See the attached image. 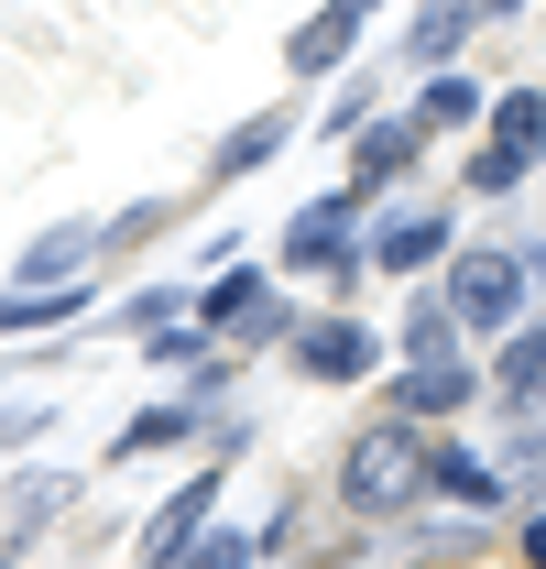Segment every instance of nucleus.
I'll use <instances>...</instances> for the list:
<instances>
[{
    "label": "nucleus",
    "mask_w": 546,
    "mask_h": 569,
    "mask_svg": "<svg viewBox=\"0 0 546 569\" xmlns=\"http://www.w3.org/2000/svg\"><path fill=\"white\" fill-rule=\"evenodd\" d=\"M350 503H361V515H405L415 493H437V449H415L405 427L383 417V427H361V438H350Z\"/></svg>",
    "instance_id": "1"
},
{
    "label": "nucleus",
    "mask_w": 546,
    "mask_h": 569,
    "mask_svg": "<svg viewBox=\"0 0 546 569\" xmlns=\"http://www.w3.org/2000/svg\"><path fill=\"white\" fill-rule=\"evenodd\" d=\"M448 318H459V329H514V318H525V263H514V252H471V263L448 274Z\"/></svg>",
    "instance_id": "2"
},
{
    "label": "nucleus",
    "mask_w": 546,
    "mask_h": 569,
    "mask_svg": "<svg viewBox=\"0 0 546 569\" xmlns=\"http://www.w3.org/2000/svg\"><path fill=\"white\" fill-rule=\"evenodd\" d=\"M208 515H219V460H208L198 482H186V493H175L164 515H153V526H142V559H153V569H175V559H186V548L208 537Z\"/></svg>",
    "instance_id": "3"
},
{
    "label": "nucleus",
    "mask_w": 546,
    "mask_h": 569,
    "mask_svg": "<svg viewBox=\"0 0 546 569\" xmlns=\"http://www.w3.org/2000/svg\"><path fill=\"white\" fill-rule=\"evenodd\" d=\"M284 263H306V274H350V198H317V209L284 219Z\"/></svg>",
    "instance_id": "4"
},
{
    "label": "nucleus",
    "mask_w": 546,
    "mask_h": 569,
    "mask_svg": "<svg viewBox=\"0 0 546 569\" xmlns=\"http://www.w3.org/2000/svg\"><path fill=\"white\" fill-rule=\"evenodd\" d=\"M372 11H383V0H328V11H317V22L284 44V67H295V77H328L350 44H361V22H372Z\"/></svg>",
    "instance_id": "5"
},
{
    "label": "nucleus",
    "mask_w": 546,
    "mask_h": 569,
    "mask_svg": "<svg viewBox=\"0 0 546 569\" xmlns=\"http://www.w3.org/2000/svg\"><path fill=\"white\" fill-rule=\"evenodd\" d=\"M471 361H415L405 383H394V417H459V406H471Z\"/></svg>",
    "instance_id": "6"
},
{
    "label": "nucleus",
    "mask_w": 546,
    "mask_h": 569,
    "mask_svg": "<svg viewBox=\"0 0 546 569\" xmlns=\"http://www.w3.org/2000/svg\"><path fill=\"white\" fill-rule=\"evenodd\" d=\"M437 252H448V219L437 209H405V219L372 230V263H383V274H415V263H437Z\"/></svg>",
    "instance_id": "7"
},
{
    "label": "nucleus",
    "mask_w": 546,
    "mask_h": 569,
    "mask_svg": "<svg viewBox=\"0 0 546 569\" xmlns=\"http://www.w3.org/2000/svg\"><path fill=\"white\" fill-rule=\"evenodd\" d=\"M295 361H306L317 383H350V372H372V329L328 318V329H306V340H295Z\"/></svg>",
    "instance_id": "8"
},
{
    "label": "nucleus",
    "mask_w": 546,
    "mask_h": 569,
    "mask_svg": "<svg viewBox=\"0 0 546 569\" xmlns=\"http://www.w3.org/2000/svg\"><path fill=\"white\" fill-rule=\"evenodd\" d=\"M471 121H492V99H481L471 77H437V88L415 99V132H471Z\"/></svg>",
    "instance_id": "9"
},
{
    "label": "nucleus",
    "mask_w": 546,
    "mask_h": 569,
    "mask_svg": "<svg viewBox=\"0 0 546 569\" xmlns=\"http://www.w3.org/2000/svg\"><path fill=\"white\" fill-rule=\"evenodd\" d=\"M492 383H503L514 406H536V395H546V318H536V329H514V340H503V372H492Z\"/></svg>",
    "instance_id": "10"
},
{
    "label": "nucleus",
    "mask_w": 546,
    "mask_h": 569,
    "mask_svg": "<svg viewBox=\"0 0 546 569\" xmlns=\"http://www.w3.org/2000/svg\"><path fill=\"white\" fill-rule=\"evenodd\" d=\"M437 493H448V503H471V515H481V503H503V471H481L471 449H437Z\"/></svg>",
    "instance_id": "11"
},
{
    "label": "nucleus",
    "mask_w": 546,
    "mask_h": 569,
    "mask_svg": "<svg viewBox=\"0 0 546 569\" xmlns=\"http://www.w3.org/2000/svg\"><path fill=\"white\" fill-rule=\"evenodd\" d=\"M492 142H514V153H546V99H536V88L492 99Z\"/></svg>",
    "instance_id": "12"
},
{
    "label": "nucleus",
    "mask_w": 546,
    "mask_h": 569,
    "mask_svg": "<svg viewBox=\"0 0 546 569\" xmlns=\"http://www.w3.org/2000/svg\"><path fill=\"white\" fill-rule=\"evenodd\" d=\"M99 241H110V230H44V241L22 252V284H55V274L77 263V252H99Z\"/></svg>",
    "instance_id": "13"
},
{
    "label": "nucleus",
    "mask_w": 546,
    "mask_h": 569,
    "mask_svg": "<svg viewBox=\"0 0 546 569\" xmlns=\"http://www.w3.org/2000/svg\"><path fill=\"white\" fill-rule=\"evenodd\" d=\"M88 284H44V296H0V329H44V318H77Z\"/></svg>",
    "instance_id": "14"
},
{
    "label": "nucleus",
    "mask_w": 546,
    "mask_h": 569,
    "mask_svg": "<svg viewBox=\"0 0 546 569\" xmlns=\"http://www.w3.org/2000/svg\"><path fill=\"white\" fill-rule=\"evenodd\" d=\"M361 142V176H405L415 164V121H383V132H350Z\"/></svg>",
    "instance_id": "15"
},
{
    "label": "nucleus",
    "mask_w": 546,
    "mask_h": 569,
    "mask_svg": "<svg viewBox=\"0 0 546 569\" xmlns=\"http://www.w3.org/2000/svg\"><path fill=\"white\" fill-rule=\"evenodd\" d=\"M263 559V537H230V526H208V548H186L175 569H252Z\"/></svg>",
    "instance_id": "16"
},
{
    "label": "nucleus",
    "mask_w": 546,
    "mask_h": 569,
    "mask_svg": "<svg viewBox=\"0 0 546 569\" xmlns=\"http://www.w3.org/2000/svg\"><path fill=\"white\" fill-rule=\"evenodd\" d=\"M471 33V0H426V22H415V56H448Z\"/></svg>",
    "instance_id": "17"
},
{
    "label": "nucleus",
    "mask_w": 546,
    "mask_h": 569,
    "mask_svg": "<svg viewBox=\"0 0 546 569\" xmlns=\"http://www.w3.org/2000/svg\"><path fill=\"white\" fill-rule=\"evenodd\" d=\"M186 427H198L186 406H153V417H132V427H121V460H132V449H164V438H186Z\"/></svg>",
    "instance_id": "18"
},
{
    "label": "nucleus",
    "mask_w": 546,
    "mask_h": 569,
    "mask_svg": "<svg viewBox=\"0 0 546 569\" xmlns=\"http://www.w3.org/2000/svg\"><path fill=\"white\" fill-rule=\"evenodd\" d=\"M525 164H536V153H514V142H492V153L471 164V187H481V198H503V187H525Z\"/></svg>",
    "instance_id": "19"
},
{
    "label": "nucleus",
    "mask_w": 546,
    "mask_h": 569,
    "mask_svg": "<svg viewBox=\"0 0 546 569\" xmlns=\"http://www.w3.org/2000/svg\"><path fill=\"white\" fill-rule=\"evenodd\" d=\"M198 307H208V329H219V318H252L263 296H252V274H219V284H208V296H198Z\"/></svg>",
    "instance_id": "20"
},
{
    "label": "nucleus",
    "mask_w": 546,
    "mask_h": 569,
    "mask_svg": "<svg viewBox=\"0 0 546 569\" xmlns=\"http://www.w3.org/2000/svg\"><path fill=\"white\" fill-rule=\"evenodd\" d=\"M273 142H284V121H252V132H230V153H219V176H241V164H263Z\"/></svg>",
    "instance_id": "21"
},
{
    "label": "nucleus",
    "mask_w": 546,
    "mask_h": 569,
    "mask_svg": "<svg viewBox=\"0 0 546 569\" xmlns=\"http://www.w3.org/2000/svg\"><path fill=\"white\" fill-rule=\"evenodd\" d=\"M405 351H415V361H448V307H415V329H405Z\"/></svg>",
    "instance_id": "22"
},
{
    "label": "nucleus",
    "mask_w": 546,
    "mask_h": 569,
    "mask_svg": "<svg viewBox=\"0 0 546 569\" xmlns=\"http://www.w3.org/2000/svg\"><path fill=\"white\" fill-rule=\"evenodd\" d=\"M525 559H536V569H546V515H536V526H525Z\"/></svg>",
    "instance_id": "23"
},
{
    "label": "nucleus",
    "mask_w": 546,
    "mask_h": 569,
    "mask_svg": "<svg viewBox=\"0 0 546 569\" xmlns=\"http://www.w3.org/2000/svg\"><path fill=\"white\" fill-rule=\"evenodd\" d=\"M481 11H525V0H481Z\"/></svg>",
    "instance_id": "24"
}]
</instances>
